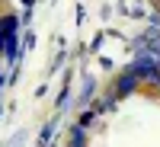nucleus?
Segmentation results:
<instances>
[{"label":"nucleus","mask_w":160,"mask_h":147,"mask_svg":"<svg viewBox=\"0 0 160 147\" xmlns=\"http://www.w3.org/2000/svg\"><path fill=\"white\" fill-rule=\"evenodd\" d=\"M71 147H83V131H74V135H71Z\"/></svg>","instance_id":"nucleus-1"}]
</instances>
